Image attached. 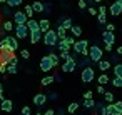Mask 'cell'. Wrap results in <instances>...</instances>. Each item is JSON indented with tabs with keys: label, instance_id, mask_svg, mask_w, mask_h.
Instances as JSON below:
<instances>
[{
	"label": "cell",
	"instance_id": "42",
	"mask_svg": "<svg viewBox=\"0 0 122 115\" xmlns=\"http://www.w3.org/2000/svg\"><path fill=\"white\" fill-rule=\"evenodd\" d=\"M85 7H87V4H85V0H79V9H80V10H84Z\"/></svg>",
	"mask_w": 122,
	"mask_h": 115
},
{
	"label": "cell",
	"instance_id": "53",
	"mask_svg": "<svg viewBox=\"0 0 122 115\" xmlns=\"http://www.w3.org/2000/svg\"><path fill=\"white\" fill-rule=\"evenodd\" d=\"M0 4H7V0H0Z\"/></svg>",
	"mask_w": 122,
	"mask_h": 115
},
{
	"label": "cell",
	"instance_id": "48",
	"mask_svg": "<svg viewBox=\"0 0 122 115\" xmlns=\"http://www.w3.org/2000/svg\"><path fill=\"white\" fill-rule=\"evenodd\" d=\"M112 45H114V43H105V50L110 52V50H112Z\"/></svg>",
	"mask_w": 122,
	"mask_h": 115
},
{
	"label": "cell",
	"instance_id": "5",
	"mask_svg": "<svg viewBox=\"0 0 122 115\" xmlns=\"http://www.w3.org/2000/svg\"><path fill=\"white\" fill-rule=\"evenodd\" d=\"M15 35H17V38H27V37H30V30H29L27 24L15 25Z\"/></svg>",
	"mask_w": 122,
	"mask_h": 115
},
{
	"label": "cell",
	"instance_id": "13",
	"mask_svg": "<svg viewBox=\"0 0 122 115\" xmlns=\"http://www.w3.org/2000/svg\"><path fill=\"white\" fill-rule=\"evenodd\" d=\"M102 38H104V42H105V43H114V40H115V35H114V32H110V30H105V32L102 34Z\"/></svg>",
	"mask_w": 122,
	"mask_h": 115
},
{
	"label": "cell",
	"instance_id": "30",
	"mask_svg": "<svg viewBox=\"0 0 122 115\" xmlns=\"http://www.w3.org/2000/svg\"><path fill=\"white\" fill-rule=\"evenodd\" d=\"M24 12H25V14H27V17H29V19H32V15H34V14H35V10H34V7H32V5H27V7H25V10H24Z\"/></svg>",
	"mask_w": 122,
	"mask_h": 115
},
{
	"label": "cell",
	"instance_id": "19",
	"mask_svg": "<svg viewBox=\"0 0 122 115\" xmlns=\"http://www.w3.org/2000/svg\"><path fill=\"white\" fill-rule=\"evenodd\" d=\"M97 63H99V68H100L102 72H105V70L110 68V62H109V60H102V58H100Z\"/></svg>",
	"mask_w": 122,
	"mask_h": 115
},
{
	"label": "cell",
	"instance_id": "39",
	"mask_svg": "<svg viewBox=\"0 0 122 115\" xmlns=\"http://www.w3.org/2000/svg\"><path fill=\"white\" fill-rule=\"evenodd\" d=\"M50 58H52L54 65H57V63H59V55H55V53H50Z\"/></svg>",
	"mask_w": 122,
	"mask_h": 115
},
{
	"label": "cell",
	"instance_id": "16",
	"mask_svg": "<svg viewBox=\"0 0 122 115\" xmlns=\"http://www.w3.org/2000/svg\"><path fill=\"white\" fill-rule=\"evenodd\" d=\"M57 47H59V50H69L70 52V43L67 42V38H60L59 42H57Z\"/></svg>",
	"mask_w": 122,
	"mask_h": 115
},
{
	"label": "cell",
	"instance_id": "12",
	"mask_svg": "<svg viewBox=\"0 0 122 115\" xmlns=\"http://www.w3.org/2000/svg\"><path fill=\"white\" fill-rule=\"evenodd\" d=\"M45 102H47V95H44V93H37L34 97V105H37V107H42Z\"/></svg>",
	"mask_w": 122,
	"mask_h": 115
},
{
	"label": "cell",
	"instance_id": "43",
	"mask_svg": "<svg viewBox=\"0 0 122 115\" xmlns=\"http://www.w3.org/2000/svg\"><path fill=\"white\" fill-rule=\"evenodd\" d=\"M89 14H90V15H94V17H95V15H99V10H95V9H94V7H90V9H89Z\"/></svg>",
	"mask_w": 122,
	"mask_h": 115
},
{
	"label": "cell",
	"instance_id": "54",
	"mask_svg": "<svg viewBox=\"0 0 122 115\" xmlns=\"http://www.w3.org/2000/svg\"><path fill=\"white\" fill-rule=\"evenodd\" d=\"M94 2H95V4H100V2H102V0H94Z\"/></svg>",
	"mask_w": 122,
	"mask_h": 115
},
{
	"label": "cell",
	"instance_id": "52",
	"mask_svg": "<svg viewBox=\"0 0 122 115\" xmlns=\"http://www.w3.org/2000/svg\"><path fill=\"white\" fill-rule=\"evenodd\" d=\"M115 2H117V4H119V5L122 7V0H115Z\"/></svg>",
	"mask_w": 122,
	"mask_h": 115
},
{
	"label": "cell",
	"instance_id": "25",
	"mask_svg": "<svg viewBox=\"0 0 122 115\" xmlns=\"http://www.w3.org/2000/svg\"><path fill=\"white\" fill-rule=\"evenodd\" d=\"M72 34H74V37H79L80 34H82V27H79V25H72Z\"/></svg>",
	"mask_w": 122,
	"mask_h": 115
},
{
	"label": "cell",
	"instance_id": "20",
	"mask_svg": "<svg viewBox=\"0 0 122 115\" xmlns=\"http://www.w3.org/2000/svg\"><path fill=\"white\" fill-rule=\"evenodd\" d=\"M79 107H80V105H79V102H72V103L67 107V113H75Z\"/></svg>",
	"mask_w": 122,
	"mask_h": 115
},
{
	"label": "cell",
	"instance_id": "45",
	"mask_svg": "<svg viewBox=\"0 0 122 115\" xmlns=\"http://www.w3.org/2000/svg\"><path fill=\"white\" fill-rule=\"evenodd\" d=\"M105 25H107V30H110V32L115 30V25H114V24H105Z\"/></svg>",
	"mask_w": 122,
	"mask_h": 115
},
{
	"label": "cell",
	"instance_id": "41",
	"mask_svg": "<svg viewBox=\"0 0 122 115\" xmlns=\"http://www.w3.org/2000/svg\"><path fill=\"white\" fill-rule=\"evenodd\" d=\"M29 57H30V52H29L27 48H25V50H22V58H25V60H27Z\"/></svg>",
	"mask_w": 122,
	"mask_h": 115
},
{
	"label": "cell",
	"instance_id": "2",
	"mask_svg": "<svg viewBox=\"0 0 122 115\" xmlns=\"http://www.w3.org/2000/svg\"><path fill=\"white\" fill-rule=\"evenodd\" d=\"M72 47H74L77 55H82V57L89 55V43H87V40H75V43Z\"/></svg>",
	"mask_w": 122,
	"mask_h": 115
},
{
	"label": "cell",
	"instance_id": "27",
	"mask_svg": "<svg viewBox=\"0 0 122 115\" xmlns=\"http://www.w3.org/2000/svg\"><path fill=\"white\" fill-rule=\"evenodd\" d=\"M84 107H85V108H92V107H95L94 98H85V100H84Z\"/></svg>",
	"mask_w": 122,
	"mask_h": 115
},
{
	"label": "cell",
	"instance_id": "51",
	"mask_svg": "<svg viewBox=\"0 0 122 115\" xmlns=\"http://www.w3.org/2000/svg\"><path fill=\"white\" fill-rule=\"evenodd\" d=\"M44 115H54V110H47V112H45Z\"/></svg>",
	"mask_w": 122,
	"mask_h": 115
},
{
	"label": "cell",
	"instance_id": "46",
	"mask_svg": "<svg viewBox=\"0 0 122 115\" xmlns=\"http://www.w3.org/2000/svg\"><path fill=\"white\" fill-rule=\"evenodd\" d=\"M97 92L104 95V93H105V88H104V85H99V87H97Z\"/></svg>",
	"mask_w": 122,
	"mask_h": 115
},
{
	"label": "cell",
	"instance_id": "22",
	"mask_svg": "<svg viewBox=\"0 0 122 115\" xmlns=\"http://www.w3.org/2000/svg\"><path fill=\"white\" fill-rule=\"evenodd\" d=\"M60 25H62V27H64L65 30H69V29H72V19H70V17H67V19H64V22H62Z\"/></svg>",
	"mask_w": 122,
	"mask_h": 115
},
{
	"label": "cell",
	"instance_id": "37",
	"mask_svg": "<svg viewBox=\"0 0 122 115\" xmlns=\"http://www.w3.org/2000/svg\"><path fill=\"white\" fill-rule=\"evenodd\" d=\"M114 107H115L117 113H119V115H122V102H114Z\"/></svg>",
	"mask_w": 122,
	"mask_h": 115
},
{
	"label": "cell",
	"instance_id": "15",
	"mask_svg": "<svg viewBox=\"0 0 122 115\" xmlns=\"http://www.w3.org/2000/svg\"><path fill=\"white\" fill-rule=\"evenodd\" d=\"M102 115H119V113H117V110H115V107H114V102L105 105V108H104V113H102Z\"/></svg>",
	"mask_w": 122,
	"mask_h": 115
},
{
	"label": "cell",
	"instance_id": "35",
	"mask_svg": "<svg viewBox=\"0 0 122 115\" xmlns=\"http://www.w3.org/2000/svg\"><path fill=\"white\" fill-rule=\"evenodd\" d=\"M4 30L12 32V30H14V24H12V22H5V24H4Z\"/></svg>",
	"mask_w": 122,
	"mask_h": 115
},
{
	"label": "cell",
	"instance_id": "34",
	"mask_svg": "<svg viewBox=\"0 0 122 115\" xmlns=\"http://www.w3.org/2000/svg\"><path fill=\"white\" fill-rule=\"evenodd\" d=\"M22 4V0H7V5H10V7H19Z\"/></svg>",
	"mask_w": 122,
	"mask_h": 115
},
{
	"label": "cell",
	"instance_id": "49",
	"mask_svg": "<svg viewBox=\"0 0 122 115\" xmlns=\"http://www.w3.org/2000/svg\"><path fill=\"white\" fill-rule=\"evenodd\" d=\"M99 12H102V14H107V12H105V7H104V5H100V7H99Z\"/></svg>",
	"mask_w": 122,
	"mask_h": 115
},
{
	"label": "cell",
	"instance_id": "11",
	"mask_svg": "<svg viewBox=\"0 0 122 115\" xmlns=\"http://www.w3.org/2000/svg\"><path fill=\"white\" fill-rule=\"evenodd\" d=\"M0 108H2L4 112H12L14 110V102L9 100V98H4L2 102H0Z\"/></svg>",
	"mask_w": 122,
	"mask_h": 115
},
{
	"label": "cell",
	"instance_id": "4",
	"mask_svg": "<svg viewBox=\"0 0 122 115\" xmlns=\"http://www.w3.org/2000/svg\"><path fill=\"white\" fill-rule=\"evenodd\" d=\"M80 78H82L84 83L92 82V80L95 78V70H94L92 67H84V70H82V73H80Z\"/></svg>",
	"mask_w": 122,
	"mask_h": 115
},
{
	"label": "cell",
	"instance_id": "7",
	"mask_svg": "<svg viewBox=\"0 0 122 115\" xmlns=\"http://www.w3.org/2000/svg\"><path fill=\"white\" fill-rule=\"evenodd\" d=\"M75 67H77V60L70 55V58H67V60H64V65H62V72H65V73H70V72H74L75 70Z\"/></svg>",
	"mask_w": 122,
	"mask_h": 115
},
{
	"label": "cell",
	"instance_id": "38",
	"mask_svg": "<svg viewBox=\"0 0 122 115\" xmlns=\"http://www.w3.org/2000/svg\"><path fill=\"white\" fill-rule=\"evenodd\" d=\"M20 115H32V110H30V107H27V105H25V107L22 108Z\"/></svg>",
	"mask_w": 122,
	"mask_h": 115
},
{
	"label": "cell",
	"instance_id": "17",
	"mask_svg": "<svg viewBox=\"0 0 122 115\" xmlns=\"http://www.w3.org/2000/svg\"><path fill=\"white\" fill-rule=\"evenodd\" d=\"M27 27H29L30 32H32V30H39V29H40V24H39L37 20H34V19H29V20H27Z\"/></svg>",
	"mask_w": 122,
	"mask_h": 115
},
{
	"label": "cell",
	"instance_id": "31",
	"mask_svg": "<svg viewBox=\"0 0 122 115\" xmlns=\"http://www.w3.org/2000/svg\"><path fill=\"white\" fill-rule=\"evenodd\" d=\"M97 80H99V85H105V83H109V77H107L105 73H102Z\"/></svg>",
	"mask_w": 122,
	"mask_h": 115
},
{
	"label": "cell",
	"instance_id": "9",
	"mask_svg": "<svg viewBox=\"0 0 122 115\" xmlns=\"http://www.w3.org/2000/svg\"><path fill=\"white\" fill-rule=\"evenodd\" d=\"M27 20H29V17H27L25 12H15V14H14V22H15V25L27 24Z\"/></svg>",
	"mask_w": 122,
	"mask_h": 115
},
{
	"label": "cell",
	"instance_id": "6",
	"mask_svg": "<svg viewBox=\"0 0 122 115\" xmlns=\"http://www.w3.org/2000/svg\"><path fill=\"white\" fill-rule=\"evenodd\" d=\"M102 53H104V52H102V48H100V47H97V45H94V47H90V48H89V57H90V60H92V62H95V63L102 58Z\"/></svg>",
	"mask_w": 122,
	"mask_h": 115
},
{
	"label": "cell",
	"instance_id": "50",
	"mask_svg": "<svg viewBox=\"0 0 122 115\" xmlns=\"http://www.w3.org/2000/svg\"><path fill=\"white\" fill-rule=\"evenodd\" d=\"M117 53H119V55H122V45H120V47H117Z\"/></svg>",
	"mask_w": 122,
	"mask_h": 115
},
{
	"label": "cell",
	"instance_id": "36",
	"mask_svg": "<svg viewBox=\"0 0 122 115\" xmlns=\"http://www.w3.org/2000/svg\"><path fill=\"white\" fill-rule=\"evenodd\" d=\"M60 58H62V60H67V58H70V53H69V50H60Z\"/></svg>",
	"mask_w": 122,
	"mask_h": 115
},
{
	"label": "cell",
	"instance_id": "44",
	"mask_svg": "<svg viewBox=\"0 0 122 115\" xmlns=\"http://www.w3.org/2000/svg\"><path fill=\"white\" fill-rule=\"evenodd\" d=\"M2 12H4L5 15H10V14H12V12H10V5H7V7H4V10H2Z\"/></svg>",
	"mask_w": 122,
	"mask_h": 115
},
{
	"label": "cell",
	"instance_id": "14",
	"mask_svg": "<svg viewBox=\"0 0 122 115\" xmlns=\"http://www.w3.org/2000/svg\"><path fill=\"white\" fill-rule=\"evenodd\" d=\"M109 12H110L114 17H117V15H120V12H122V7H120L117 2H114V4L109 7Z\"/></svg>",
	"mask_w": 122,
	"mask_h": 115
},
{
	"label": "cell",
	"instance_id": "8",
	"mask_svg": "<svg viewBox=\"0 0 122 115\" xmlns=\"http://www.w3.org/2000/svg\"><path fill=\"white\" fill-rule=\"evenodd\" d=\"M54 67H55V65H54L50 55H45V57L40 58V70H42V72H49V70H52Z\"/></svg>",
	"mask_w": 122,
	"mask_h": 115
},
{
	"label": "cell",
	"instance_id": "1",
	"mask_svg": "<svg viewBox=\"0 0 122 115\" xmlns=\"http://www.w3.org/2000/svg\"><path fill=\"white\" fill-rule=\"evenodd\" d=\"M60 38H59V34H57V30H47L45 34H44V43L47 45V47H55L57 45V42H59Z\"/></svg>",
	"mask_w": 122,
	"mask_h": 115
},
{
	"label": "cell",
	"instance_id": "10",
	"mask_svg": "<svg viewBox=\"0 0 122 115\" xmlns=\"http://www.w3.org/2000/svg\"><path fill=\"white\" fill-rule=\"evenodd\" d=\"M40 38H44V32L39 29V30H32L30 32V42L32 43H37V42H40Z\"/></svg>",
	"mask_w": 122,
	"mask_h": 115
},
{
	"label": "cell",
	"instance_id": "57",
	"mask_svg": "<svg viewBox=\"0 0 122 115\" xmlns=\"http://www.w3.org/2000/svg\"><path fill=\"white\" fill-rule=\"evenodd\" d=\"M62 2H64V0H62Z\"/></svg>",
	"mask_w": 122,
	"mask_h": 115
},
{
	"label": "cell",
	"instance_id": "24",
	"mask_svg": "<svg viewBox=\"0 0 122 115\" xmlns=\"http://www.w3.org/2000/svg\"><path fill=\"white\" fill-rule=\"evenodd\" d=\"M54 80H55V77H52V75H49V77H44V78H42V82H40V83H42V85H44V87H47V85H50V83H52V82H54Z\"/></svg>",
	"mask_w": 122,
	"mask_h": 115
},
{
	"label": "cell",
	"instance_id": "3",
	"mask_svg": "<svg viewBox=\"0 0 122 115\" xmlns=\"http://www.w3.org/2000/svg\"><path fill=\"white\" fill-rule=\"evenodd\" d=\"M0 48H9V50H17L19 48V42L14 37H4L2 42H0Z\"/></svg>",
	"mask_w": 122,
	"mask_h": 115
},
{
	"label": "cell",
	"instance_id": "55",
	"mask_svg": "<svg viewBox=\"0 0 122 115\" xmlns=\"http://www.w3.org/2000/svg\"><path fill=\"white\" fill-rule=\"evenodd\" d=\"M37 115H40V113H37Z\"/></svg>",
	"mask_w": 122,
	"mask_h": 115
},
{
	"label": "cell",
	"instance_id": "29",
	"mask_svg": "<svg viewBox=\"0 0 122 115\" xmlns=\"http://www.w3.org/2000/svg\"><path fill=\"white\" fill-rule=\"evenodd\" d=\"M114 75L115 77H122V63H117L114 67Z\"/></svg>",
	"mask_w": 122,
	"mask_h": 115
},
{
	"label": "cell",
	"instance_id": "18",
	"mask_svg": "<svg viewBox=\"0 0 122 115\" xmlns=\"http://www.w3.org/2000/svg\"><path fill=\"white\" fill-rule=\"evenodd\" d=\"M39 24H40V30H42L44 34H45L47 30H50V22H49L47 19H42V20H40Z\"/></svg>",
	"mask_w": 122,
	"mask_h": 115
},
{
	"label": "cell",
	"instance_id": "40",
	"mask_svg": "<svg viewBox=\"0 0 122 115\" xmlns=\"http://www.w3.org/2000/svg\"><path fill=\"white\" fill-rule=\"evenodd\" d=\"M84 98H94V92H92V90H87V92L84 93Z\"/></svg>",
	"mask_w": 122,
	"mask_h": 115
},
{
	"label": "cell",
	"instance_id": "21",
	"mask_svg": "<svg viewBox=\"0 0 122 115\" xmlns=\"http://www.w3.org/2000/svg\"><path fill=\"white\" fill-rule=\"evenodd\" d=\"M32 7H34V10H35V12H44V10H45V5H44L42 2H34V4H32Z\"/></svg>",
	"mask_w": 122,
	"mask_h": 115
},
{
	"label": "cell",
	"instance_id": "23",
	"mask_svg": "<svg viewBox=\"0 0 122 115\" xmlns=\"http://www.w3.org/2000/svg\"><path fill=\"white\" fill-rule=\"evenodd\" d=\"M57 34H59V38H65L67 37V32H65V29L62 27V25H57Z\"/></svg>",
	"mask_w": 122,
	"mask_h": 115
},
{
	"label": "cell",
	"instance_id": "32",
	"mask_svg": "<svg viewBox=\"0 0 122 115\" xmlns=\"http://www.w3.org/2000/svg\"><path fill=\"white\" fill-rule=\"evenodd\" d=\"M97 20H99V24H102V25H105V24H107V19H105V14H102V12H99V15H97Z\"/></svg>",
	"mask_w": 122,
	"mask_h": 115
},
{
	"label": "cell",
	"instance_id": "28",
	"mask_svg": "<svg viewBox=\"0 0 122 115\" xmlns=\"http://www.w3.org/2000/svg\"><path fill=\"white\" fill-rule=\"evenodd\" d=\"M112 85L117 87V88H119V87L122 88V77H114V78H112Z\"/></svg>",
	"mask_w": 122,
	"mask_h": 115
},
{
	"label": "cell",
	"instance_id": "26",
	"mask_svg": "<svg viewBox=\"0 0 122 115\" xmlns=\"http://www.w3.org/2000/svg\"><path fill=\"white\" fill-rule=\"evenodd\" d=\"M104 100H105L107 103H112V102H114V93H112V92H105V93H104Z\"/></svg>",
	"mask_w": 122,
	"mask_h": 115
},
{
	"label": "cell",
	"instance_id": "33",
	"mask_svg": "<svg viewBox=\"0 0 122 115\" xmlns=\"http://www.w3.org/2000/svg\"><path fill=\"white\" fill-rule=\"evenodd\" d=\"M7 72L9 73H17V65H14V63H7Z\"/></svg>",
	"mask_w": 122,
	"mask_h": 115
},
{
	"label": "cell",
	"instance_id": "47",
	"mask_svg": "<svg viewBox=\"0 0 122 115\" xmlns=\"http://www.w3.org/2000/svg\"><path fill=\"white\" fill-rule=\"evenodd\" d=\"M2 100H4V85L0 83V102H2Z\"/></svg>",
	"mask_w": 122,
	"mask_h": 115
},
{
	"label": "cell",
	"instance_id": "56",
	"mask_svg": "<svg viewBox=\"0 0 122 115\" xmlns=\"http://www.w3.org/2000/svg\"><path fill=\"white\" fill-rule=\"evenodd\" d=\"M0 110H2V108H0Z\"/></svg>",
	"mask_w": 122,
	"mask_h": 115
}]
</instances>
